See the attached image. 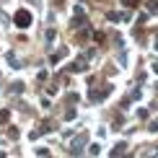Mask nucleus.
Masks as SVG:
<instances>
[{
  "label": "nucleus",
  "mask_w": 158,
  "mask_h": 158,
  "mask_svg": "<svg viewBox=\"0 0 158 158\" xmlns=\"http://www.w3.org/2000/svg\"><path fill=\"white\" fill-rule=\"evenodd\" d=\"M29 23H31V13H29V10H18V13H16V26L26 29Z\"/></svg>",
  "instance_id": "obj_1"
},
{
  "label": "nucleus",
  "mask_w": 158,
  "mask_h": 158,
  "mask_svg": "<svg viewBox=\"0 0 158 158\" xmlns=\"http://www.w3.org/2000/svg\"><path fill=\"white\" fill-rule=\"evenodd\" d=\"M153 70H156V73H158V62H156V68H153Z\"/></svg>",
  "instance_id": "obj_2"
},
{
  "label": "nucleus",
  "mask_w": 158,
  "mask_h": 158,
  "mask_svg": "<svg viewBox=\"0 0 158 158\" xmlns=\"http://www.w3.org/2000/svg\"><path fill=\"white\" fill-rule=\"evenodd\" d=\"M156 49H158V39H156Z\"/></svg>",
  "instance_id": "obj_3"
}]
</instances>
